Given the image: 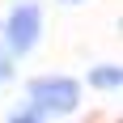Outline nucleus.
I'll use <instances>...</instances> for the list:
<instances>
[{"label":"nucleus","instance_id":"f257e3e1","mask_svg":"<svg viewBox=\"0 0 123 123\" xmlns=\"http://www.w3.org/2000/svg\"><path fill=\"white\" fill-rule=\"evenodd\" d=\"M25 93L38 111H51V115L76 111V102H81V85L68 81V76H38V81L25 85Z\"/></svg>","mask_w":123,"mask_h":123},{"label":"nucleus","instance_id":"f03ea898","mask_svg":"<svg viewBox=\"0 0 123 123\" xmlns=\"http://www.w3.org/2000/svg\"><path fill=\"white\" fill-rule=\"evenodd\" d=\"M4 34H9V47H4L9 55H25V51H34L38 34H43V9H38V4H21V9H13Z\"/></svg>","mask_w":123,"mask_h":123},{"label":"nucleus","instance_id":"7ed1b4c3","mask_svg":"<svg viewBox=\"0 0 123 123\" xmlns=\"http://www.w3.org/2000/svg\"><path fill=\"white\" fill-rule=\"evenodd\" d=\"M119 81H123V68H119V64H102V68L89 72V85H93V89H119Z\"/></svg>","mask_w":123,"mask_h":123},{"label":"nucleus","instance_id":"20e7f679","mask_svg":"<svg viewBox=\"0 0 123 123\" xmlns=\"http://www.w3.org/2000/svg\"><path fill=\"white\" fill-rule=\"evenodd\" d=\"M9 123H43V111L38 106H21V111H13Z\"/></svg>","mask_w":123,"mask_h":123},{"label":"nucleus","instance_id":"39448f33","mask_svg":"<svg viewBox=\"0 0 123 123\" xmlns=\"http://www.w3.org/2000/svg\"><path fill=\"white\" fill-rule=\"evenodd\" d=\"M9 76H13V55H9L4 47H0V85H4Z\"/></svg>","mask_w":123,"mask_h":123},{"label":"nucleus","instance_id":"423d86ee","mask_svg":"<svg viewBox=\"0 0 123 123\" xmlns=\"http://www.w3.org/2000/svg\"><path fill=\"white\" fill-rule=\"evenodd\" d=\"M64 4H81V0H64Z\"/></svg>","mask_w":123,"mask_h":123}]
</instances>
